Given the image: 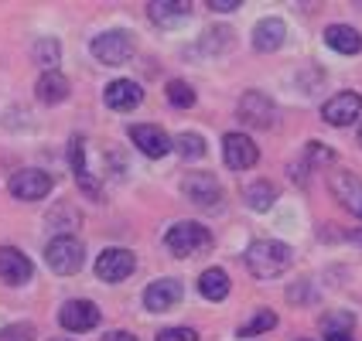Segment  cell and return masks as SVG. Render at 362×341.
Wrapping results in <instances>:
<instances>
[{
    "mask_svg": "<svg viewBox=\"0 0 362 341\" xmlns=\"http://www.w3.org/2000/svg\"><path fill=\"white\" fill-rule=\"evenodd\" d=\"M291 266V246L277 239H257L246 249V270L257 280H274Z\"/></svg>",
    "mask_w": 362,
    "mask_h": 341,
    "instance_id": "1",
    "label": "cell"
},
{
    "mask_svg": "<svg viewBox=\"0 0 362 341\" xmlns=\"http://www.w3.org/2000/svg\"><path fill=\"white\" fill-rule=\"evenodd\" d=\"M164 246L171 256H195V253H209L212 249V232L199 225V222H178L164 232Z\"/></svg>",
    "mask_w": 362,
    "mask_h": 341,
    "instance_id": "2",
    "label": "cell"
},
{
    "mask_svg": "<svg viewBox=\"0 0 362 341\" xmlns=\"http://www.w3.org/2000/svg\"><path fill=\"white\" fill-rule=\"evenodd\" d=\"M45 263L52 266V273L72 277V273H79L82 263H86V246L76 236H55L45 246Z\"/></svg>",
    "mask_w": 362,
    "mask_h": 341,
    "instance_id": "3",
    "label": "cell"
},
{
    "mask_svg": "<svg viewBox=\"0 0 362 341\" xmlns=\"http://www.w3.org/2000/svg\"><path fill=\"white\" fill-rule=\"evenodd\" d=\"M89 52L103 65H127V61L134 59L137 44H134L130 31H103V35H96V38L89 41Z\"/></svg>",
    "mask_w": 362,
    "mask_h": 341,
    "instance_id": "4",
    "label": "cell"
},
{
    "mask_svg": "<svg viewBox=\"0 0 362 341\" xmlns=\"http://www.w3.org/2000/svg\"><path fill=\"white\" fill-rule=\"evenodd\" d=\"M181 191H185V198L192 205H199V208H219L222 201V184L209 171H192L188 178L181 181Z\"/></svg>",
    "mask_w": 362,
    "mask_h": 341,
    "instance_id": "5",
    "label": "cell"
},
{
    "mask_svg": "<svg viewBox=\"0 0 362 341\" xmlns=\"http://www.w3.org/2000/svg\"><path fill=\"white\" fill-rule=\"evenodd\" d=\"M52 174H45V171H38V167H24V171H18L14 178L7 181V188H11V195L18 201H41L48 198V191H52Z\"/></svg>",
    "mask_w": 362,
    "mask_h": 341,
    "instance_id": "6",
    "label": "cell"
},
{
    "mask_svg": "<svg viewBox=\"0 0 362 341\" xmlns=\"http://www.w3.org/2000/svg\"><path fill=\"white\" fill-rule=\"evenodd\" d=\"M134 270H137L134 253H130V249H120V246L103 249L100 260H96V277H100L103 283H120V280H127Z\"/></svg>",
    "mask_w": 362,
    "mask_h": 341,
    "instance_id": "7",
    "label": "cell"
},
{
    "mask_svg": "<svg viewBox=\"0 0 362 341\" xmlns=\"http://www.w3.org/2000/svg\"><path fill=\"white\" fill-rule=\"evenodd\" d=\"M236 116H240V123H246V126L263 130V126H270V123H274L277 109H274L270 96H263L260 89H250V92H243L240 106H236Z\"/></svg>",
    "mask_w": 362,
    "mask_h": 341,
    "instance_id": "8",
    "label": "cell"
},
{
    "mask_svg": "<svg viewBox=\"0 0 362 341\" xmlns=\"http://www.w3.org/2000/svg\"><path fill=\"white\" fill-rule=\"evenodd\" d=\"M222 161L229 171H246L260 161V150L246 133H226L222 137Z\"/></svg>",
    "mask_w": 362,
    "mask_h": 341,
    "instance_id": "9",
    "label": "cell"
},
{
    "mask_svg": "<svg viewBox=\"0 0 362 341\" xmlns=\"http://www.w3.org/2000/svg\"><path fill=\"white\" fill-rule=\"evenodd\" d=\"M181 297H185V287L175 277H164V280H154L147 290H144V307L151 314H164L171 307H178Z\"/></svg>",
    "mask_w": 362,
    "mask_h": 341,
    "instance_id": "10",
    "label": "cell"
},
{
    "mask_svg": "<svg viewBox=\"0 0 362 341\" xmlns=\"http://www.w3.org/2000/svg\"><path fill=\"white\" fill-rule=\"evenodd\" d=\"M59 324L65 331H93L100 324V307L93 301H65L59 311Z\"/></svg>",
    "mask_w": 362,
    "mask_h": 341,
    "instance_id": "11",
    "label": "cell"
},
{
    "mask_svg": "<svg viewBox=\"0 0 362 341\" xmlns=\"http://www.w3.org/2000/svg\"><path fill=\"white\" fill-rule=\"evenodd\" d=\"M359 113H362L359 92H335V96L322 106V120L328 123V126H349V123H356Z\"/></svg>",
    "mask_w": 362,
    "mask_h": 341,
    "instance_id": "12",
    "label": "cell"
},
{
    "mask_svg": "<svg viewBox=\"0 0 362 341\" xmlns=\"http://www.w3.org/2000/svg\"><path fill=\"white\" fill-rule=\"evenodd\" d=\"M35 277V263L14 246H0V280L11 287H24Z\"/></svg>",
    "mask_w": 362,
    "mask_h": 341,
    "instance_id": "13",
    "label": "cell"
},
{
    "mask_svg": "<svg viewBox=\"0 0 362 341\" xmlns=\"http://www.w3.org/2000/svg\"><path fill=\"white\" fill-rule=\"evenodd\" d=\"M130 140L137 143V150L144 157H154V161L171 150V137L164 133L161 126H154V123H134L130 126Z\"/></svg>",
    "mask_w": 362,
    "mask_h": 341,
    "instance_id": "14",
    "label": "cell"
},
{
    "mask_svg": "<svg viewBox=\"0 0 362 341\" xmlns=\"http://www.w3.org/2000/svg\"><path fill=\"white\" fill-rule=\"evenodd\" d=\"M141 100H144V89L134 79H113L106 89H103V102H106L110 109H117V113L137 109Z\"/></svg>",
    "mask_w": 362,
    "mask_h": 341,
    "instance_id": "15",
    "label": "cell"
},
{
    "mask_svg": "<svg viewBox=\"0 0 362 341\" xmlns=\"http://www.w3.org/2000/svg\"><path fill=\"white\" fill-rule=\"evenodd\" d=\"M328 184H332V195L342 201L345 212H352L356 219H362V181L352 171H335Z\"/></svg>",
    "mask_w": 362,
    "mask_h": 341,
    "instance_id": "16",
    "label": "cell"
},
{
    "mask_svg": "<svg viewBox=\"0 0 362 341\" xmlns=\"http://www.w3.org/2000/svg\"><path fill=\"white\" fill-rule=\"evenodd\" d=\"M69 164H72V171H76V181H79V188L89 195V198L103 201V188L96 184V178L89 174V167H86V140L82 137H72L69 140Z\"/></svg>",
    "mask_w": 362,
    "mask_h": 341,
    "instance_id": "17",
    "label": "cell"
},
{
    "mask_svg": "<svg viewBox=\"0 0 362 341\" xmlns=\"http://www.w3.org/2000/svg\"><path fill=\"white\" fill-rule=\"evenodd\" d=\"M147 14L161 28H175L192 14V4L188 0H154V4H147Z\"/></svg>",
    "mask_w": 362,
    "mask_h": 341,
    "instance_id": "18",
    "label": "cell"
},
{
    "mask_svg": "<svg viewBox=\"0 0 362 341\" xmlns=\"http://www.w3.org/2000/svg\"><path fill=\"white\" fill-rule=\"evenodd\" d=\"M325 44L339 55H359L362 52V35L352 28V24H332L325 31Z\"/></svg>",
    "mask_w": 362,
    "mask_h": 341,
    "instance_id": "19",
    "label": "cell"
},
{
    "mask_svg": "<svg viewBox=\"0 0 362 341\" xmlns=\"http://www.w3.org/2000/svg\"><path fill=\"white\" fill-rule=\"evenodd\" d=\"M287 38V28H284L281 18H263L257 28H253V48L257 52H277Z\"/></svg>",
    "mask_w": 362,
    "mask_h": 341,
    "instance_id": "20",
    "label": "cell"
},
{
    "mask_svg": "<svg viewBox=\"0 0 362 341\" xmlns=\"http://www.w3.org/2000/svg\"><path fill=\"white\" fill-rule=\"evenodd\" d=\"M35 96H38L45 106H55V102H65L69 100V79L62 72H45L35 85Z\"/></svg>",
    "mask_w": 362,
    "mask_h": 341,
    "instance_id": "21",
    "label": "cell"
},
{
    "mask_svg": "<svg viewBox=\"0 0 362 341\" xmlns=\"http://www.w3.org/2000/svg\"><path fill=\"white\" fill-rule=\"evenodd\" d=\"M199 294L205 301H226V294H229V277H226V270H219V266L205 270L199 277Z\"/></svg>",
    "mask_w": 362,
    "mask_h": 341,
    "instance_id": "22",
    "label": "cell"
},
{
    "mask_svg": "<svg viewBox=\"0 0 362 341\" xmlns=\"http://www.w3.org/2000/svg\"><path fill=\"white\" fill-rule=\"evenodd\" d=\"M274 198H277V188H274L270 181H253V184L246 188V205H250L253 212L274 208Z\"/></svg>",
    "mask_w": 362,
    "mask_h": 341,
    "instance_id": "23",
    "label": "cell"
},
{
    "mask_svg": "<svg viewBox=\"0 0 362 341\" xmlns=\"http://www.w3.org/2000/svg\"><path fill=\"white\" fill-rule=\"evenodd\" d=\"M171 150L181 154L185 161H199L202 154H205V140H202L199 133H178V137L171 140Z\"/></svg>",
    "mask_w": 362,
    "mask_h": 341,
    "instance_id": "24",
    "label": "cell"
},
{
    "mask_svg": "<svg viewBox=\"0 0 362 341\" xmlns=\"http://www.w3.org/2000/svg\"><path fill=\"white\" fill-rule=\"evenodd\" d=\"M31 59L38 61V65H45L48 72H55V61L62 59V44L55 38H41L35 41V48H31Z\"/></svg>",
    "mask_w": 362,
    "mask_h": 341,
    "instance_id": "25",
    "label": "cell"
},
{
    "mask_svg": "<svg viewBox=\"0 0 362 341\" xmlns=\"http://www.w3.org/2000/svg\"><path fill=\"white\" fill-rule=\"evenodd\" d=\"M274 328H277V314H274V311H257V314L236 331V338H253V335L274 331Z\"/></svg>",
    "mask_w": 362,
    "mask_h": 341,
    "instance_id": "26",
    "label": "cell"
},
{
    "mask_svg": "<svg viewBox=\"0 0 362 341\" xmlns=\"http://www.w3.org/2000/svg\"><path fill=\"white\" fill-rule=\"evenodd\" d=\"M168 102L178 106V109H188V106H195V89H192L188 82L171 79L168 82Z\"/></svg>",
    "mask_w": 362,
    "mask_h": 341,
    "instance_id": "27",
    "label": "cell"
},
{
    "mask_svg": "<svg viewBox=\"0 0 362 341\" xmlns=\"http://www.w3.org/2000/svg\"><path fill=\"white\" fill-rule=\"evenodd\" d=\"M304 161H308V167H311V164H332L335 161V154H332L328 147H322L318 140H311L308 143V150H304Z\"/></svg>",
    "mask_w": 362,
    "mask_h": 341,
    "instance_id": "28",
    "label": "cell"
},
{
    "mask_svg": "<svg viewBox=\"0 0 362 341\" xmlns=\"http://www.w3.org/2000/svg\"><path fill=\"white\" fill-rule=\"evenodd\" d=\"M158 341H199L195 328H164L158 331Z\"/></svg>",
    "mask_w": 362,
    "mask_h": 341,
    "instance_id": "29",
    "label": "cell"
},
{
    "mask_svg": "<svg viewBox=\"0 0 362 341\" xmlns=\"http://www.w3.org/2000/svg\"><path fill=\"white\" fill-rule=\"evenodd\" d=\"M31 335H35V331H31L28 324H14V328H4V331H0V341H31Z\"/></svg>",
    "mask_w": 362,
    "mask_h": 341,
    "instance_id": "30",
    "label": "cell"
},
{
    "mask_svg": "<svg viewBox=\"0 0 362 341\" xmlns=\"http://www.w3.org/2000/svg\"><path fill=\"white\" fill-rule=\"evenodd\" d=\"M325 341H352L349 328H325Z\"/></svg>",
    "mask_w": 362,
    "mask_h": 341,
    "instance_id": "31",
    "label": "cell"
},
{
    "mask_svg": "<svg viewBox=\"0 0 362 341\" xmlns=\"http://www.w3.org/2000/svg\"><path fill=\"white\" fill-rule=\"evenodd\" d=\"M209 7H212V11H219V14H229V11H236V7H240V0H209Z\"/></svg>",
    "mask_w": 362,
    "mask_h": 341,
    "instance_id": "32",
    "label": "cell"
},
{
    "mask_svg": "<svg viewBox=\"0 0 362 341\" xmlns=\"http://www.w3.org/2000/svg\"><path fill=\"white\" fill-rule=\"evenodd\" d=\"M103 341H137L130 331H110V335H103Z\"/></svg>",
    "mask_w": 362,
    "mask_h": 341,
    "instance_id": "33",
    "label": "cell"
},
{
    "mask_svg": "<svg viewBox=\"0 0 362 341\" xmlns=\"http://www.w3.org/2000/svg\"><path fill=\"white\" fill-rule=\"evenodd\" d=\"M52 341H76V338H52Z\"/></svg>",
    "mask_w": 362,
    "mask_h": 341,
    "instance_id": "34",
    "label": "cell"
},
{
    "mask_svg": "<svg viewBox=\"0 0 362 341\" xmlns=\"http://www.w3.org/2000/svg\"><path fill=\"white\" fill-rule=\"evenodd\" d=\"M359 143H362V126H359Z\"/></svg>",
    "mask_w": 362,
    "mask_h": 341,
    "instance_id": "35",
    "label": "cell"
}]
</instances>
